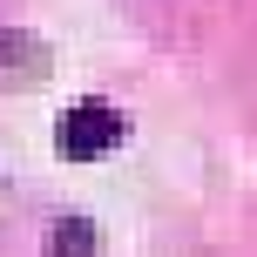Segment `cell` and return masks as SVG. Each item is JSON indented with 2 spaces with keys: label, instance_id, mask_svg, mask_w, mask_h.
<instances>
[{
  "label": "cell",
  "instance_id": "obj_1",
  "mask_svg": "<svg viewBox=\"0 0 257 257\" xmlns=\"http://www.w3.org/2000/svg\"><path fill=\"white\" fill-rule=\"evenodd\" d=\"M122 136H128V122L102 102V95H81V102L54 122V149H61L68 163H95V156H108Z\"/></svg>",
  "mask_w": 257,
  "mask_h": 257
},
{
  "label": "cell",
  "instance_id": "obj_2",
  "mask_svg": "<svg viewBox=\"0 0 257 257\" xmlns=\"http://www.w3.org/2000/svg\"><path fill=\"white\" fill-rule=\"evenodd\" d=\"M48 68H54V54H48V41H41V34H27V27H0V95L41 88Z\"/></svg>",
  "mask_w": 257,
  "mask_h": 257
},
{
  "label": "cell",
  "instance_id": "obj_3",
  "mask_svg": "<svg viewBox=\"0 0 257 257\" xmlns=\"http://www.w3.org/2000/svg\"><path fill=\"white\" fill-rule=\"evenodd\" d=\"M48 250H54V257H95V223L81 217V210H68V217L54 223V237H48Z\"/></svg>",
  "mask_w": 257,
  "mask_h": 257
}]
</instances>
